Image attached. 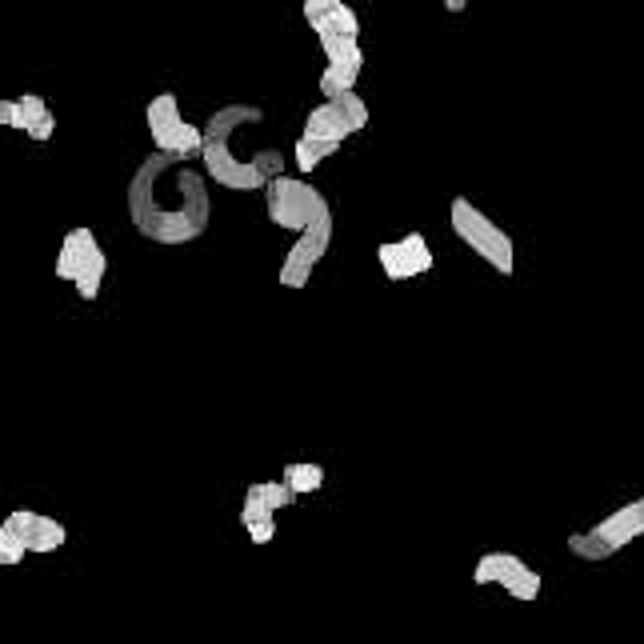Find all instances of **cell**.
<instances>
[{"label":"cell","instance_id":"obj_1","mask_svg":"<svg viewBox=\"0 0 644 644\" xmlns=\"http://www.w3.org/2000/svg\"><path fill=\"white\" fill-rule=\"evenodd\" d=\"M212 216L204 176L184 156L152 152L128 180V220L152 244H188Z\"/></svg>","mask_w":644,"mask_h":644},{"label":"cell","instance_id":"obj_2","mask_svg":"<svg viewBox=\"0 0 644 644\" xmlns=\"http://www.w3.org/2000/svg\"><path fill=\"white\" fill-rule=\"evenodd\" d=\"M264 108L256 104H224L212 112V120L200 128V168L228 192H256L268 180L284 176L288 160L280 148H260L252 160H240L232 152V132L244 124H260Z\"/></svg>","mask_w":644,"mask_h":644},{"label":"cell","instance_id":"obj_3","mask_svg":"<svg viewBox=\"0 0 644 644\" xmlns=\"http://www.w3.org/2000/svg\"><path fill=\"white\" fill-rule=\"evenodd\" d=\"M264 204H268V220L280 224L284 232H296V236L308 232L312 224L332 220V208H328L324 192L312 188L300 176H288V172L264 184Z\"/></svg>","mask_w":644,"mask_h":644},{"label":"cell","instance_id":"obj_4","mask_svg":"<svg viewBox=\"0 0 644 644\" xmlns=\"http://www.w3.org/2000/svg\"><path fill=\"white\" fill-rule=\"evenodd\" d=\"M448 224H452V232H456L484 264H492L500 276H512V268H516L512 236H508L492 216H484L468 196H456V200L448 204Z\"/></svg>","mask_w":644,"mask_h":644},{"label":"cell","instance_id":"obj_5","mask_svg":"<svg viewBox=\"0 0 644 644\" xmlns=\"http://www.w3.org/2000/svg\"><path fill=\"white\" fill-rule=\"evenodd\" d=\"M472 584H500L512 600H536L540 596V572L528 568L516 552H488L472 568Z\"/></svg>","mask_w":644,"mask_h":644},{"label":"cell","instance_id":"obj_6","mask_svg":"<svg viewBox=\"0 0 644 644\" xmlns=\"http://www.w3.org/2000/svg\"><path fill=\"white\" fill-rule=\"evenodd\" d=\"M328 248H332V220L312 224L308 232H300V236L292 240L288 256H284V264H280V284H284V288H304L308 276H312V268L320 264V256H324Z\"/></svg>","mask_w":644,"mask_h":644},{"label":"cell","instance_id":"obj_7","mask_svg":"<svg viewBox=\"0 0 644 644\" xmlns=\"http://www.w3.org/2000/svg\"><path fill=\"white\" fill-rule=\"evenodd\" d=\"M376 260L384 268L388 280H412V276H424L432 268V248L420 232H408L400 240H388L376 248Z\"/></svg>","mask_w":644,"mask_h":644},{"label":"cell","instance_id":"obj_8","mask_svg":"<svg viewBox=\"0 0 644 644\" xmlns=\"http://www.w3.org/2000/svg\"><path fill=\"white\" fill-rule=\"evenodd\" d=\"M592 532V540H600L612 556L620 552V548H628L632 540H640L644 536V496L640 500H628L624 508H616V512H608L596 528H588Z\"/></svg>","mask_w":644,"mask_h":644},{"label":"cell","instance_id":"obj_9","mask_svg":"<svg viewBox=\"0 0 644 644\" xmlns=\"http://www.w3.org/2000/svg\"><path fill=\"white\" fill-rule=\"evenodd\" d=\"M304 20L312 24V32L320 40H328V36L356 40L360 36V16L344 0H304Z\"/></svg>","mask_w":644,"mask_h":644},{"label":"cell","instance_id":"obj_10","mask_svg":"<svg viewBox=\"0 0 644 644\" xmlns=\"http://www.w3.org/2000/svg\"><path fill=\"white\" fill-rule=\"evenodd\" d=\"M144 120H148V136L156 140V152L176 156V140H180V128H184V116H180L176 96H172V92L152 96V100H148Z\"/></svg>","mask_w":644,"mask_h":644},{"label":"cell","instance_id":"obj_11","mask_svg":"<svg viewBox=\"0 0 644 644\" xmlns=\"http://www.w3.org/2000/svg\"><path fill=\"white\" fill-rule=\"evenodd\" d=\"M96 252H100V244H96L92 228H72V232L64 236L60 252H56V276H60V280H76L80 268H84Z\"/></svg>","mask_w":644,"mask_h":644},{"label":"cell","instance_id":"obj_12","mask_svg":"<svg viewBox=\"0 0 644 644\" xmlns=\"http://www.w3.org/2000/svg\"><path fill=\"white\" fill-rule=\"evenodd\" d=\"M304 140H324V144H344L348 136H352V128L344 124V116L324 100V104H316L312 112H308V120H304V132H300Z\"/></svg>","mask_w":644,"mask_h":644},{"label":"cell","instance_id":"obj_13","mask_svg":"<svg viewBox=\"0 0 644 644\" xmlns=\"http://www.w3.org/2000/svg\"><path fill=\"white\" fill-rule=\"evenodd\" d=\"M240 524H244V532H248V540H252V544H268V540L276 536V520H272V512L264 508V500L256 496V488H248V492H244Z\"/></svg>","mask_w":644,"mask_h":644},{"label":"cell","instance_id":"obj_14","mask_svg":"<svg viewBox=\"0 0 644 644\" xmlns=\"http://www.w3.org/2000/svg\"><path fill=\"white\" fill-rule=\"evenodd\" d=\"M320 48H324V60H328L332 68H344V72H356V76H360V68H364V52H360V44H356V40L328 36V40H320Z\"/></svg>","mask_w":644,"mask_h":644},{"label":"cell","instance_id":"obj_15","mask_svg":"<svg viewBox=\"0 0 644 644\" xmlns=\"http://www.w3.org/2000/svg\"><path fill=\"white\" fill-rule=\"evenodd\" d=\"M320 484H324V468L312 464V460H292V464L284 468V488H288L292 496L320 492Z\"/></svg>","mask_w":644,"mask_h":644},{"label":"cell","instance_id":"obj_16","mask_svg":"<svg viewBox=\"0 0 644 644\" xmlns=\"http://www.w3.org/2000/svg\"><path fill=\"white\" fill-rule=\"evenodd\" d=\"M104 268H108V256H104V248L80 268V276L72 280L76 284V292H80V300H96L100 296V284H104Z\"/></svg>","mask_w":644,"mask_h":644},{"label":"cell","instance_id":"obj_17","mask_svg":"<svg viewBox=\"0 0 644 644\" xmlns=\"http://www.w3.org/2000/svg\"><path fill=\"white\" fill-rule=\"evenodd\" d=\"M64 540H68V528L60 520H52V516H40V524H36V532H32V540H28L24 552H52Z\"/></svg>","mask_w":644,"mask_h":644},{"label":"cell","instance_id":"obj_18","mask_svg":"<svg viewBox=\"0 0 644 644\" xmlns=\"http://www.w3.org/2000/svg\"><path fill=\"white\" fill-rule=\"evenodd\" d=\"M340 144H324V140H304V136H296V144H292V160H296V168L300 172H312L324 156H332Z\"/></svg>","mask_w":644,"mask_h":644},{"label":"cell","instance_id":"obj_19","mask_svg":"<svg viewBox=\"0 0 644 644\" xmlns=\"http://www.w3.org/2000/svg\"><path fill=\"white\" fill-rule=\"evenodd\" d=\"M44 116H52V112H48V104H44V100H40L36 92H28V96H20V100H16V116H12V128H20V132H32V128H36V124H40Z\"/></svg>","mask_w":644,"mask_h":644},{"label":"cell","instance_id":"obj_20","mask_svg":"<svg viewBox=\"0 0 644 644\" xmlns=\"http://www.w3.org/2000/svg\"><path fill=\"white\" fill-rule=\"evenodd\" d=\"M344 92H356V72H344V68L324 64V72H320V96L324 100H336Z\"/></svg>","mask_w":644,"mask_h":644},{"label":"cell","instance_id":"obj_21","mask_svg":"<svg viewBox=\"0 0 644 644\" xmlns=\"http://www.w3.org/2000/svg\"><path fill=\"white\" fill-rule=\"evenodd\" d=\"M340 116H344V124L352 128V132H360L364 124H368V104L356 96V92H344V96H336V100H328Z\"/></svg>","mask_w":644,"mask_h":644},{"label":"cell","instance_id":"obj_22","mask_svg":"<svg viewBox=\"0 0 644 644\" xmlns=\"http://www.w3.org/2000/svg\"><path fill=\"white\" fill-rule=\"evenodd\" d=\"M40 516H44V512H28V508H16V512H8V516H4V524H0V528H4V532H12V536H16V540H20L24 548H28V540H32V532H36Z\"/></svg>","mask_w":644,"mask_h":644},{"label":"cell","instance_id":"obj_23","mask_svg":"<svg viewBox=\"0 0 644 644\" xmlns=\"http://www.w3.org/2000/svg\"><path fill=\"white\" fill-rule=\"evenodd\" d=\"M252 488H256V496L264 500L268 512H280V508H288V504L296 500V496L284 488V480H260V484H252Z\"/></svg>","mask_w":644,"mask_h":644},{"label":"cell","instance_id":"obj_24","mask_svg":"<svg viewBox=\"0 0 644 644\" xmlns=\"http://www.w3.org/2000/svg\"><path fill=\"white\" fill-rule=\"evenodd\" d=\"M568 552L580 556V560H608V556H612L600 540H592V532H572V536H568Z\"/></svg>","mask_w":644,"mask_h":644},{"label":"cell","instance_id":"obj_25","mask_svg":"<svg viewBox=\"0 0 644 644\" xmlns=\"http://www.w3.org/2000/svg\"><path fill=\"white\" fill-rule=\"evenodd\" d=\"M28 552H24V544L12 536V532H4L0 528V564H20Z\"/></svg>","mask_w":644,"mask_h":644},{"label":"cell","instance_id":"obj_26","mask_svg":"<svg viewBox=\"0 0 644 644\" xmlns=\"http://www.w3.org/2000/svg\"><path fill=\"white\" fill-rule=\"evenodd\" d=\"M52 132H56V116H44L32 132H24V136H32V140H52Z\"/></svg>","mask_w":644,"mask_h":644},{"label":"cell","instance_id":"obj_27","mask_svg":"<svg viewBox=\"0 0 644 644\" xmlns=\"http://www.w3.org/2000/svg\"><path fill=\"white\" fill-rule=\"evenodd\" d=\"M12 116H16V100H0V128H12Z\"/></svg>","mask_w":644,"mask_h":644},{"label":"cell","instance_id":"obj_28","mask_svg":"<svg viewBox=\"0 0 644 644\" xmlns=\"http://www.w3.org/2000/svg\"><path fill=\"white\" fill-rule=\"evenodd\" d=\"M444 8H448V12H464L468 4H464V0H444Z\"/></svg>","mask_w":644,"mask_h":644}]
</instances>
